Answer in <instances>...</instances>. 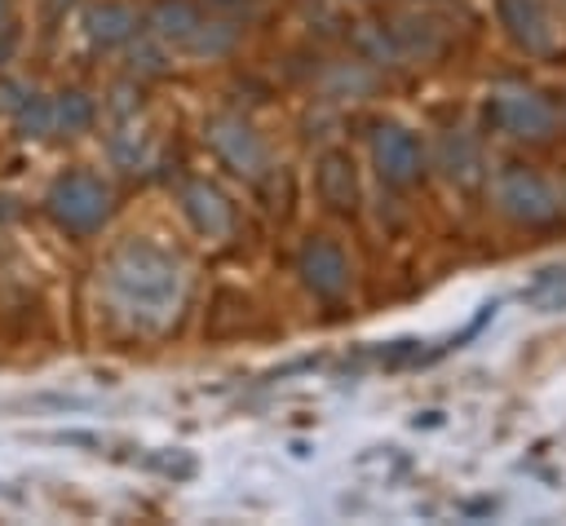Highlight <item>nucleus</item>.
Segmentation results:
<instances>
[{"label": "nucleus", "instance_id": "nucleus-1", "mask_svg": "<svg viewBox=\"0 0 566 526\" xmlns=\"http://www.w3.org/2000/svg\"><path fill=\"white\" fill-rule=\"evenodd\" d=\"M106 292L137 323H164L181 301V265L155 243H124L106 265Z\"/></svg>", "mask_w": 566, "mask_h": 526}, {"label": "nucleus", "instance_id": "nucleus-2", "mask_svg": "<svg viewBox=\"0 0 566 526\" xmlns=\"http://www.w3.org/2000/svg\"><path fill=\"white\" fill-rule=\"evenodd\" d=\"M150 35L177 53H190V57H221L234 49L239 40V27L226 22V18H203L199 4L190 0H159L146 18Z\"/></svg>", "mask_w": 566, "mask_h": 526}, {"label": "nucleus", "instance_id": "nucleus-3", "mask_svg": "<svg viewBox=\"0 0 566 526\" xmlns=\"http://www.w3.org/2000/svg\"><path fill=\"white\" fill-rule=\"evenodd\" d=\"M44 208L66 234H93L111 217V186L93 172H66L49 186Z\"/></svg>", "mask_w": 566, "mask_h": 526}, {"label": "nucleus", "instance_id": "nucleus-4", "mask_svg": "<svg viewBox=\"0 0 566 526\" xmlns=\"http://www.w3.org/2000/svg\"><path fill=\"white\" fill-rule=\"evenodd\" d=\"M491 194H495L500 212L522 221V225H548L562 212L553 186L535 168H526V164H504L495 172V181H491Z\"/></svg>", "mask_w": 566, "mask_h": 526}, {"label": "nucleus", "instance_id": "nucleus-5", "mask_svg": "<svg viewBox=\"0 0 566 526\" xmlns=\"http://www.w3.org/2000/svg\"><path fill=\"white\" fill-rule=\"evenodd\" d=\"M486 124L517 141H544L553 133L557 115L535 88H495L486 102Z\"/></svg>", "mask_w": 566, "mask_h": 526}, {"label": "nucleus", "instance_id": "nucleus-6", "mask_svg": "<svg viewBox=\"0 0 566 526\" xmlns=\"http://www.w3.org/2000/svg\"><path fill=\"white\" fill-rule=\"evenodd\" d=\"M371 159H376L380 181H389V186H411L424 172L420 137L407 133V128H398V124H376V133H371Z\"/></svg>", "mask_w": 566, "mask_h": 526}, {"label": "nucleus", "instance_id": "nucleus-7", "mask_svg": "<svg viewBox=\"0 0 566 526\" xmlns=\"http://www.w3.org/2000/svg\"><path fill=\"white\" fill-rule=\"evenodd\" d=\"M208 141H212V150H217L230 168H239V172H248V177H261V168H265V146H261V137H256V128H252L248 119H239V115H212V119H208Z\"/></svg>", "mask_w": 566, "mask_h": 526}, {"label": "nucleus", "instance_id": "nucleus-8", "mask_svg": "<svg viewBox=\"0 0 566 526\" xmlns=\"http://www.w3.org/2000/svg\"><path fill=\"white\" fill-rule=\"evenodd\" d=\"M296 270H301V283L323 301H336L349 287V256L332 239H310L296 256Z\"/></svg>", "mask_w": 566, "mask_h": 526}, {"label": "nucleus", "instance_id": "nucleus-9", "mask_svg": "<svg viewBox=\"0 0 566 526\" xmlns=\"http://www.w3.org/2000/svg\"><path fill=\"white\" fill-rule=\"evenodd\" d=\"M495 13L509 31L513 44H522L526 53H548L557 44V27L544 9V0H495Z\"/></svg>", "mask_w": 566, "mask_h": 526}, {"label": "nucleus", "instance_id": "nucleus-10", "mask_svg": "<svg viewBox=\"0 0 566 526\" xmlns=\"http://www.w3.org/2000/svg\"><path fill=\"white\" fill-rule=\"evenodd\" d=\"M181 212H186L190 225H195L199 234H208V239H226L230 225H234V212H230L226 194H221L217 186H208V181H186V186H181Z\"/></svg>", "mask_w": 566, "mask_h": 526}, {"label": "nucleus", "instance_id": "nucleus-11", "mask_svg": "<svg viewBox=\"0 0 566 526\" xmlns=\"http://www.w3.org/2000/svg\"><path fill=\"white\" fill-rule=\"evenodd\" d=\"M80 27H84V40L93 49H115V44H128L137 35V13L128 4H119V0H102V4L84 9Z\"/></svg>", "mask_w": 566, "mask_h": 526}, {"label": "nucleus", "instance_id": "nucleus-12", "mask_svg": "<svg viewBox=\"0 0 566 526\" xmlns=\"http://www.w3.org/2000/svg\"><path fill=\"white\" fill-rule=\"evenodd\" d=\"M318 194H323V203L336 208V212L354 208V199H358V177H354V159H349L345 150H327V155H323V164H318Z\"/></svg>", "mask_w": 566, "mask_h": 526}, {"label": "nucleus", "instance_id": "nucleus-13", "mask_svg": "<svg viewBox=\"0 0 566 526\" xmlns=\"http://www.w3.org/2000/svg\"><path fill=\"white\" fill-rule=\"evenodd\" d=\"M442 168H447V177H451V181H460V186L478 181V168H482L478 141H473V137H464V133H451V137L442 141Z\"/></svg>", "mask_w": 566, "mask_h": 526}, {"label": "nucleus", "instance_id": "nucleus-14", "mask_svg": "<svg viewBox=\"0 0 566 526\" xmlns=\"http://www.w3.org/2000/svg\"><path fill=\"white\" fill-rule=\"evenodd\" d=\"M93 115H97V111H93V97H84L80 88L53 97V133L75 137V133H84V128L93 124Z\"/></svg>", "mask_w": 566, "mask_h": 526}, {"label": "nucleus", "instance_id": "nucleus-15", "mask_svg": "<svg viewBox=\"0 0 566 526\" xmlns=\"http://www.w3.org/2000/svg\"><path fill=\"white\" fill-rule=\"evenodd\" d=\"M13 124L22 137H44L53 133V97H40V93H22L13 102Z\"/></svg>", "mask_w": 566, "mask_h": 526}, {"label": "nucleus", "instance_id": "nucleus-16", "mask_svg": "<svg viewBox=\"0 0 566 526\" xmlns=\"http://www.w3.org/2000/svg\"><path fill=\"white\" fill-rule=\"evenodd\" d=\"M217 4H243V0H217Z\"/></svg>", "mask_w": 566, "mask_h": 526}, {"label": "nucleus", "instance_id": "nucleus-17", "mask_svg": "<svg viewBox=\"0 0 566 526\" xmlns=\"http://www.w3.org/2000/svg\"><path fill=\"white\" fill-rule=\"evenodd\" d=\"M4 4H9V0H0V18H4Z\"/></svg>", "mask_w": 566, "mask_h": 526}]
</instances>
